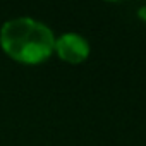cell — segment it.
Masks as SVG:
<instances>
[{"instance_id": "cell-3", "label": "cell", "mask_w": 146, "mask_h": 146, "mask_svg": "<svg viewBox=\"0 0 146 146\" xmlns=\"http://www.w3.org/2000/svg\"><path fill=\"white\" fill-rule=\"evenodd\" d=\"M137 17H139V19H143V21L146 23V5H143V7H139V9H137Z\"/></svg>"}, {"instance_id": "cell-2", "label": "cell", "mask_w": 146, "mask_h": 146, "mask_svg": "<svg viewBox=\"0 0 146 146\" xmlns=\"http://www.w3.org/2000/svg\"><path fill=\"white\" fill-rule=\"evenodd\" d=\"M91 53L90 41L79 35V33H64L60 36H55V45H53V55H57L60 60L78 65L88 60Z\"/></svg>"}, {"instance_id": "cell-1", "label": "cell", "mask_w": 146, "mask_h": 146, "mask_svg": "<svg viewBox=\"0 0 146 146\" xmlns=\"http://www.w3.org/2000/svg\"><path fill=\"white\" fill-rule=\"evenodd\" d=\"M55 35L41 21L28 16L9 19L0 28V48L24 65H38L53 55Z\"/></svg>"}]
</instances>
